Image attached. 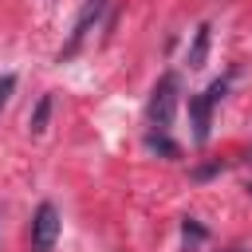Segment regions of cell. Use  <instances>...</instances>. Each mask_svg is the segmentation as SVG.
Masks as SVG:
<instances>
[{
	"label": "cell",
	"mask_w": 252,
	"mask_h": 252,
	"mask_svg": "<svg viewBox=\"0 0 252 252\" xmlns=\"http://www.w3.org/2000/svg\"><path fill=\"white\" fill-rule=\"evenodd\" d=\"M177 102H181V79L177 75H161L154 83V91H150V102H146V118H150V126L158 134H169Z\"/></svg>",
	"instance_id": "1"
},
{
	"label": "cell",
	"mask_w": 252,
	"mask_h": 252,
	"mask_svg": "<svg viewBox=\"0 0 252 252\" xmlns=\"http://www.w3.org/2000/svg\"><path fill=\"white\" fill-rule=\"evenodd\" d=\"M224 91H228V79H217V83H209L201 94H193V98H189V118H193V142H197V146H205V142H209L213 106L224 98Z\"/></svg>",
	"instance_id": "2"
},
{
	"label": "cell",
	"mask_w": 252,
	"mask_h": 252,
	"mask_svg": "<svg viewBox=\"0 0 252 252\" xmlns=\"http://www.w3.org/2000/svg\"><path fill=\"white\" fill-rule=\"evenodd\" d=\"M106 8H110V0H83V8H79V16H75V28H71V39H67L63 51H59V63L71 59V55H79V47H83L87 35L98 28V20L106 16Z\"/></svg>",
	"instance_id": "3"
},
{
	"label": "cell",
	"mask_w": 252,
	"mask_h": 252,
	"mask_svg": "<svg viewBox=\"0 0 252 252\" xmlns=\"http://www.w3.org/2000/svg\"><path fill=\"white\" fill-rule=\"evenodd\" d=\"M55 240H59V209L43 201L32 217V252H51Z\"/></svg>",
	"instance_id": "4"
},
{
	"label": "cell",
	"mask_w": 252,
	"mask_h": 252,
	"mask_svg": "<svg viewBox=\"0 0 252 252\" xmlns=\"http://www.w3.org/2000/svg\"><path fill=\"white\" fill-rule=\"evenodd\" d=\"M205 55H209V24H201L197 32H193V47H189V67L197 71V67H205Z\"/></svg>",
	"instance_id": "5"
},
{
	"label": "cell",
	"mask_w": 252,
	"mask_h": 252,
	"mask_svg": "<svg viewBox=\"0 0 252 252\" xmlns=\"http://www.w3.org/2000/svg\"><path fill=\"white\" fill-rule=\"evenodd\" d=\"M51 94H39V102H35V110H32V118H28V130L32 134H43L47 130V114H51Z\"/></svg>",
	"instance_id": "6"
},
{
	"label": "cell",
	"mask_w": 252,
	"mask_h": 252,
	"mask_svg": "<svg viewBox=\"0 0 252 252\" xmlns=\"http://www.w3.org/2000/svg\"><path fill=\"white\" fill-rule=\"evenodd\" d=\"M146 146L150 150H158V154H165V158H177V142H169L165 134H158V130H150L146 134Z\"/></svg>",
	"instance_id": "7"
},
{
	"label": "cell",
	"mask_w": 252,
	"mask_h": 252,
	"mask_svg": "<svg viewBox=\"0 0 252 252\" xmlns=\"http://www.w3.org/2000/svg\"><path fill=\"white\" fill-rule=\"evenodd\" d=\"M12 91H16V75H0V106L12 98Z\"/></svg>",
	"instance_id": "8"
},
{
	"label": "cell",
	"mask_w": 252,
	"mask_h": 252,
	"mask_svg": "<svg viewBox=\"0 0 252 252\" xmlns=\"http://www.w3.org/2000/svg\"><path fill=\"white\" fill-rule=\"evenodd\" d=\"M181 228H185V236H193V240H201V236H205V228H201V224H193V220H185Z\"/></svg>",
	"instance_id": "9"
},
{
	"label": "cell",
	"mask_w": 252,
	"mask_h": 252,
	"mask_svg": "<svg viewBox=\"0 0 252 252\" xmlns=\"http://www.w3.org/2000/svg\"><path fill=\"white\" fill-rule=\"evenodd\" d=\"M248 189H252V185H248Z\"/></svg>",
	"instance_id": "10"
}]
</instances>
